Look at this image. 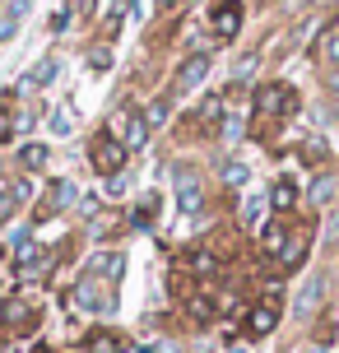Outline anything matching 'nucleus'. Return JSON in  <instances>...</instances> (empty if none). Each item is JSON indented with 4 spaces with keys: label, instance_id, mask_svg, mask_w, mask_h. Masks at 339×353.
Returning a JSON list of instances; mask_svg holds the SVG:
<instances>
[{
    "label": "nucleus",
    "instance_id": "obj_1",
    "mask_svg": "<svg viewBox=\"0 0 339 353\" xmlns=\"http://www.w3.org/2000/svg\"><path fill=\"white\" fill-rule=\"evenodd\" d=\"M256 112H260V117H288V112H298L293 84H265L256 93Z\"/></svg>",
    "mask_w": 339,
    "mask_h": 353
},
{
    "label": "nucleus",
    "instance_id": "obj_2",
    "mask_svg": "<svg viewBox=\"0 0 339 353\" xmlns=\"http://www.w3.org/2000/svg\"><path fill=\"white\" fill-rule=\"evenodd\" d=\"M89 159H93V168H98L103 176H116V172H121V163H125V144L107 130V135H98V140H93Z\"/></svg>",
    "mask_w": 339,
    "mask_h": 353
},
{
    "label": "nucleus",
    "instance_id": "obj_3",
    "mask_svg": "<svg viewBox=\"0 0 339 353\" xmlns=\"http://www.w3.org/2000/svg\"><path fill=\"white\" fill-rule=\"evenodd\" d=\"M274 325H279V288H269V298L256 302V307H251V316H247L251 335H269Z\"/></svg>",
    "mask_w": 339,
    "mask_h": 353
},
{
    "label": "nucleus",
    "instance_id": "obj_4",
    "mask_svg": "<svg viewBox=\"0 0 339 353\" xmlns=\"http://www.w3.org/2000/svg\"><path fill=\"white\" fill-rule=\"evenodd\" d=\"M209 28H214V37H237V28H242V5H237V0H223V5H214Z\"/></svg>",
    "mask_w": 339,
    "mask_h": 353
},
{
    "label": "nucleus",
    "instance_id": "obj_5",
    "mask_svg": "<svg viewBox=\"0 0 339 353\" xmlns=\"http://www.w3.org/2000/svg\"><path fill=\"white\" fill-rule=\"evenodd\" d=\"M116 140L125 144V154L149 144V121H144V112H121V135H116Z\"/></svg>",
    "mask_w": 339,
    "mask_h": 353
},
{
    "label": "nucleus",
    "instance_id": "obj_6",
    "mask_svg": "<svg viewBox=\"0 0 339 353\" xmlns=\"http://www.w3.org/2000/svg\"><path fill=\"white\" fill-rule=\"evenodd\" d=\"M70 302H74V312H103V316L112 312V298H103V288H98L93 279L79 283V288L70 293Z\"/></svg>",
    "mask_w": 339,
    "mask_h": 353
},
{
    "label": "nucleus",
    "instance_id": "obj_7",
    "mask_svg": "<svg viewBox=\"0 0 339 353\" xmlns=\"http://www.w3.org/2000/svg\"><path fill=\"white\" fill-rule=\"evenodd\" d=\"M205 70H209V56H205V52L186 56V61H181V70H177V93H191V88L205 79Z\"/></svg>",
    "mask_w": 339,
    "mask_h": 353
},
{
    "label": "nucleus",
    "instance_id": "obj_8",
    "mask_svg": "<svg viewBox=\"0 0 339 353\" xmlns=\"http://www.w3.org/2000/svg\"><path fill=\"white\" fill-rule=\"evenodd\" d=\"M177 205L186 214L200 210V181H196V172H186V168H177Z\"/></svg>",
    "mask_w": 339,
    "mask_h": 353
},
{
    "label": "nucleus",
    "instance_id": "obj_9",
    "mask_svg": "<svg viewBox=\"0 0 339 353\" xmlns=\"http://www.w3.org/2000/svg\"><path fill=\"white\" fill-rule=\"evenodd\" d=\"M89 279H121V256L116 251H103L89 261Z\"/></svg>",
    "mask_w": 339,
    "mask_h": 353
},
{
    "label": "nucleus",
    "instance_id": "obj_10",
    "mask_svg": "<svg viewBox=\"0 0 339 353\" xmlns=\"http://www.w3.org/2000/svg\"><path fill=\"white\" fill-rule=\"evenodd\" d=\"M269 205H274V210H279V214H288V210H293V205H298V186H293L288 176H279V181L269 186Z\"/></svg>",
    "mask_w": 339,
    "mask_h": 353
},
{
    "label": "nucleus",
    "instance_id": "obj_11",
    "mask_svg": "<svg viewBox=\"0 0 339 353\" xmlns=\"http://www.w3.org/2000/svg\"><path fill=\"white\" fill-rule=\"evenodd\" d=\"M84 344H89V353H125V339L112 335V330H93Z\"/></svg>",
    "mask_w": 339,
    "mask_h": 353
},
{
    "label": "nucleus",
    "instance_id": "obj_12",
    "mask_svg": "<svg viewBox=\"0 0 339 353\" xmlns=\"http://www.w3.org/2000/svg\"><path fill=\"white\" fill-rule=\"evenodd\" d=\"M284 242H288V228L279 223V219L260 228V247H265V256H279V251H284Z\"/></svg>",
    "mask_w": 339,
    "mask_h": 353
},
{
    "label": "nucleus",
    "instance_id": "obj_13",
    "mask_svg": "<svg viewBox=\"0 0 339 353\" xmlns=\"http://www.w3.org/2000/svg\"><path fill=\"white\" fill-rule=\"evenodd\" d=\"M0 316H5V325H14V330H28V325H33V307H28V302H5Z\"/></svg>",
    "mask_w": 339,
    "mask_h": 353
},
{
    "label": "nucleus",
    "instance_id": "obj_14",
    "mask_svg": "<svg viewBox=\"0 0 339 353\" xmlns=\"http://www.w3.org/2000/svg\"><path fill=\"white\" fill-rule=\"evenodd\" d=\"M186 265H191V274H200V279L218 274V256H214V251H191V256H186Z\"/></svg>",
    "mask_w": 339,
    "mask_h": 353
},
{
    "label": "nucleus",
    "instance_id": "obj_15",
    "mask_svg": "<svg viewBox=\"0 0 339 353\" xmlns=\"http://www.w3.org/2000/svg\"><path fill=\"white\" fill-rule=\"evenodd\" d=\"M302 256H307V232H302V237H293V242H284L279 265H284V270H298V265H302Z\"/></svg>",
    "mask_w": 339,
    "mask_h": 353
},
{
    "label": "nucleus",
    "instance_id": "obj_16",
    "mask_svg": "<svg viewBox=\"0 0 339 353\" xmlns=\"http://www.w3.org/2000/svg\"><path fill=\"white\" fill-rule=\"evenodd\" d=\"M74 200H79L74 181H56V186H52V210H70Z\"/></svg>",
    "mask_w": 339,
    "mask_h": 353
},
{
    "label": "nucleus",
    "instance_id": "obj_17",
    "mask_svg": "<svg viewBox=\"0 0 339 353\" xmlns=\"http://www.w3.org/2000/svg\"><path fill=\"white\" fill-rule=\"evenodd\" d=\"M218 117H223V93H214V98H205V103H200L196 121H200V125H214Z\"/></svg>",
    "mask_w": 339,
    "mask_h": 353
},
{
    "label": "nucleus",
    "instance_id": "obj_18",
    "mask_svg": "<svg viewBox=\"0 0 339 353\" xmlns=\"http://www.w3.org/2000/svg\"><path fill=\"white\" fill-rule=\"evenodd\" d=\"M260 214H265V195L242 200V223H247V228H256V223H260Z\"/></svg>",
    "mask_w": 339,
    "mask_h": 353
},
{
    "label": "nucleus",
    "instance_id": "obj_19",
    "mask_svg": "<svg viewBox=\"0 0 339 353\" xmlns=\"http://www.w3.org/2000/svg\"><path fill=\"white\" fill-rule=\"evenodd\" d=\"M19 200H28V186H23V181H19V186H14L10 195H0V223H5V219H10V214L19 210Z\"/></svg>",
    "mask_w": 339,
    "mask_h": 353
},
{
    "label": "nucleus",
    "instance_id": "obj_20",
    "mask_svg": "<svg viewBox=\"0 0 339 353\" xmlns=\"http://www.w3.org/2000/svg\"><path fill=\"white\" fill-rule=\"evenodd\" d=\"M330 195H335V176H316V186H311V205H330Z\"/></svg>",
    "mask_w": 339,
    "mask_h": 353
},
{
    "label": "nucleus",
    "instance_id": "obj_21",
    "mask_svg": "<svg viewBox=\"0 0 339 353\" xmlns=\"http://www.w3.org/2000/svg\"><path fill=\"white\" fill-rule=\"evenodd\" d=\"M321 288H325V279H321V274H311V279H307V293H302V302H298V307H302V312H311V307H316V298H321Z\"/></svg>",
    "mask_w": 339,
    "mask_h": 353
},
{
    "label": "nucleus",
    "instance_id": "obj_22",
    "mask_svg": "<svg viewBox=\"0 0 339 353\" xmlns=\"http://www.w3.org/2000/svg\"><path fill=\"white\" fill-rule=\"evenodd\" d=\"M186 312H191L196 321H214V302H209V298H191V302H186Z\"/></svg>",
    "mask_w": 339,
    "mask_h": 353
},
{
    "label": "nucleus",
    "instance_id": "obj_23",
    "mask_svg": "<svg viewBox=\"0 0 339 353\" xmlns=\"http://www.w3.org/2000/svg\"><path fill=\"white\" fill-rule=\"evenodd\" d=\"M154 214H158V200H144L140 210L130 214V223H135V228H149V219H154Z\"/></svg>",
    "mask_w": 339,
    "mask_h": 353
},
{
    "label": "nucleus",
    "instance_id": "obj_24",
    "mask_svg": "<svg viewBox=\"0 0 339 353\" xmlns=\"http://www.w3.org/2000/svg\"><path fill=\"white\" fill-rule=\"evenodd\" d=\"M42 163H47V149H42V144H28V149H23V168H28V172H37Z\"/></svg>",
    "mask_w": 339,
    "mask_h": 353
},
{
    "label": "nucleus",
    "instance_id": "obj_25",
    "mask_svg": "<svg viewBox=\"0 0 339 353\" xmlns=\"http://www.w3.org/2000/svg\"><path fill=\"white\" fill-rule=\"evenodd\" d=\"M52 74H56V61H42V65H33V74H28V88H33V84H47Z\"/></svg>",
    "mask_w": 339,
    "mask_h": 353
},
{
    "label": "nucleus",
    "instance_id": "obj_26",
    "mask_svg": "<svg viewBox=\"0 0 339 353\" xmlns=\"http://www.w3.org/2000/svg\"><path fill=\"white\" fill-rule=\"evenodd\" d=\"M223 181H228V186H242V181H247V163H228V168H223Z\"/></svg>",
    "mask_w": 339,
    "mask_h": 353
},
{
    "label": "nucleus",
    "instance_id": "obj_27",
    "mask_svg": "<svg viewBox=\"0 0 339 353\" xmlns=\"http://www.w3.org/2000/svg\"><path fill=\"white\" fill-rule=\"evenodd\" d=\"M144 121H149V125H163V121H167V98H158V103L149 107V112H144Z\"/></svg>",
    "mask_w": 339,
    "mask_h": 353
},
{
    "label": "nucleus",
    "instance_id": "obj_28",
    "mask_svg": "<svg viewBox=\"0 0 339 353\" xmlns=\"http://www.w3.org/2000/svg\"><path fill=\"white\" fill-rule=\"evenodd\" d=\"M52 130H56V135H70V130H74V125H70V112H65V107H61V112L52 117Z\"/></svg>",
    "mask_w": 339,
    "mask_h": 353
},
{
    "label": "nucleus",
    "instance_id": "obj_29",
    "mask_svg": "<svg viewBox=\"0 0 339 353\" xmlns=\"http://www.w3.org/2000/svg\"><path fill=\"white\" fill-rule=\"evenodd\" d=\"M218 125H223V140H237V135H242V121H237V117H223V121H218Z\"/></svg>",
    "mask_w": 339,
    "mask_h": 353
},
{
    "label": "nucleus",
    "instance_id": "obj_30",
    "mask_svg": "<svg viewBox=\"0 0 339 353\" xmlns=\"http://www.w3.org/2000/svg\"><path fill=\"white\" fill-rule=\"evenodd\" d=\"M89 61H93V70H107V65H112V52H107V47H93Z\"/></svg>",
    "mask_w": 339,
    "mask_h": 353
},
{
    "label": "nucleus",
    "instance_id": "obj_31",
    "mask_svg": "<svg viewBox=\"0 0 339 353\" xmlns=\"http://www.w3.org/2000/svg\"><path fill=\"white\" fill-rule=\"evenodd\" d=\"M325 61H330V65H339V33L325 37Z\"/></svg>",
    "mask_w": 339,
    "mask_h": 353
},
{
    "label": "nucleus",
    "instance_id": "obj_32",
    "mask_svg": "<svg viewBox=\"0 0 339 353\" xmlns=\"http://www.w3.org/2000/svg\"><path fill=\"white\" fill-rule=\"evenodd\" d=\"M70 14H79V19L93 14V0H70Z\"/></svg>",
    "mask_w": 339,
    "mask_h": 353
},
{
    "label": "nucleus",
    "instance_id": "obj_33",
    "mask_svg": "<svg viewBox=\"0 0 339 353\" xmlns=\"http://www.w3.org/2000/svg\"><path fill=\"white\" fill-rule=\"evenodd\" d=\"M181 0H154V10H177Z\"/></svg>",
    "mask_w": 339,
    "mask_h": 353
},
{
    "label": "nucleus",
    "instance_id": "obj_34",
    "mask_svg": "<svg viewBox=\"0 0 339 353\" xmlns=\"http://www.w3.org/2000/svg\"><path fill=\"white\" fill-rule=\"evenodd\" d=\"M10 130H14V125H10L5 117H0V140H10Z\"/></svg>",
    "mask_w": 339,
    "mask_h": 353
},
{
    "label": "nucleus",
    "instance_id": "obj_35",
    "mask_svg": "<svg viewBox=\"0 0 339 353\" xmlns=\"http://www.w3.org/2000/svg\"><path fill=\"white\" fill-rule=\"evenodd\" d=\"M302 353H330V349H325V344H307Z\"/></svg>",
    "mask_w": 339,
    "mask_h": 353
},
{
    "label": "nucleus",
    "instance_id": "obj_36",
    "mask_svg": "<svg viewBox=\"0 0 339 353\" xmlns=\"http://www.w3.org/2000/svg\"><path fill=\"white\" fill-rule=\"evenodd\" d=\"M335 117H339V107H335Z\"/></svg>",
    "mask_w": 339,
    "mask_h": 353
}]
</instances>
